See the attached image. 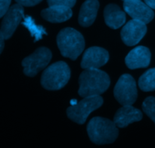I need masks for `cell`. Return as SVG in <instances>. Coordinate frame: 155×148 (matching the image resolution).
Segmentation results:
<instances>
[{
  "label": "cell",
  "instance_id": "cell-13",
  "mask_svg": "<svg viewBox=\"0 0 155 148\" xmlns=\"http://www.w3.org/2000/svg\"><path fill=\"white\" fill-rule=\"evenodd\" d=\"M142 113L139 109L132 105H127L117 111L114 118V122L118 128H124L135 122L141 121Z\"/></svg>",
  "mask_w": 155,
  "mask_h": 148
},
{
  "label": "cell",
  "instance_id": "cell-24",
  "mask_svg": "<svg viewBox=\"0 0 155 148\" xmlns=\"http://www.w3.org/2000/svg\"><path fill=\"white\" fill-rule=\"evenodd\" d=\"M145 2L151 9H155V0H145Z\"/></svg>",
  "mask_w": 155,
  "mask_h": 148
},
{
  "label": "cell",
  "instance_id": "cell-5",
  "mask_svg": "<svg viewBox=\"0 0 155 148\" xmlns=\"http://www.w3.org/2000/svg\"><path fill=\"white\" fill-rule=\"evenodd\" d=\"M103 104L102 97L99 95L83 97L82 100L72 105L67 109V115L72 121L83 124L92 112Z\"/></svg>",
  "mask_w": 155,
  "mask_h": 148
},
{
  "label": "cell",
  "instance_id": "cell-22",
  "mask_svg": "<svg viewBox=\"0 0 155 148\" xmlns=\"http://www.w3.org/2000/svg\"><path fill=\"white\" fill-rule=\"evenodd\" d=\"M17 3L23 6H34L39 4L42 0H15Z\"/></svg>",
  "mask_w": 155,
  "mask_h": 148
},
{
  "label": "cell",
  "instance_id": "cell-12",
  "mask_svg": "<svg viewBox=\"0 0 155 148\" xmlns=\"http://www.w3.org/2000/svg\"><path fill=\"white\" fill-rule=\"evenodd\" d=\"M151 62V52L147 47L140 46L133 49L125 59L126 65L130 69L146 68Z\"/></svg>",
  "mask_w": 155,
  "mask_h": 148
},
{
  "label": "cell",
  "instance_id": "cell-4",
  "mask_svg": "<svg viewBox=\"0 0 155 148\" xmlns=\"http://www.w3.org/2000/svg\"><path fill=\"white\" fill-rule=\"evenodd\" d=\"M71 69L64 62H57L49 65L43 71L41 84L48 91H58L63 88L69 81Z\"/></svg>",
  "mask_w": 155,
  "mask_h": 148
},
{
  "label": "cell",
  "instance_id": "cell-6",
  "mask_svg": "<svg viewBox=\"0 0 155 148\" xmlns=\"http://www.w3.org/2000/svg\"><path fill=\"white\" fill-rule=\"evenodd\" d=\"M114 95L123 106L133 105L138 97L135 79L129 74H123L115 85Z\"/></svg>",
  "mask_w": 155,
  "mask_h": 148
},
{
  "label": "cell",
  "instance_id": "cell-14",
  "mask_svg": "<svg viewBox=\"0 0 155 148\" xmlns=\"http://www.w3.org/2000/svg\"><path fill=\"white\" fill-rule=\"evenodd\" d=\"M42 18L51 23H61L72 17L71 8L62 5H51L41 12Z\"/></svg>",
  "mask_w": 155,
  "mask_h": 148
},
{
  "label": "cell",
  "instance_id": "cell-11",
  "mask_svg": "<svg viewBox=\"0 0 155 148\" xmlns=\"http://www.w3.org/2000/svg\"><path fill=\"white\" fill-rule=\"evenodd\" d=\"M109 60V53L104 49L92 46L86 50L81 62V67L87 68H99Z\"/></svg>",
  "mask_w": 155,
  "mask_h": 148
},
{
  "label": "cell",
  "instance_id": "cell-10",
  "mask_svg": "<svg viewBox=\"0 0 155 148\" xmlns=\"http://www.w3.org/2000/svg\"><path fill=\"white\" fill-rule=\"evenodd\" d=\"M124 9L133 19L145 24L151 22L154 17L152 9L142 0H125Z\"/></svg>",
  "mask_w": 155,
  "mask_h": 148
},
{
  "label": "cell",
  "instance_id": "cell-21",
  "mask_svg": "<svg viewBox=\"0 0 155 148\" xmlns=\"http://www.w3.org/2000/svg\"><path fill=\"white\" fill-rule=\"evenodd\" d=\"M12 0H0V18L5 15L10 8Z\"/></svg>",
  "mask_w": 155,
  "mask_h": 148
},
{
  "label": "cell",
  "instance_id": "cell-17",
  "mask_svg": "<svg viewBox=\"0 0 155 148\" xmlns=\"http://www.w3.org/2000/svg\"><path fill=\"white\" fill-rule=\"evenodd\" d=\"M139 86L142 91H155V68L145 71L139 80Z\"/></svg>",
  "mask_w": 155,
  "mask_h": 148
},
{
  "label": "cell",
  "instance_id": "cell-25",
  "mask_svg": "<svg viewBox=\"0 0 155 148\" xmlns=\"http://www.w3.org/2000/svg\"><path fill=\"white\" fill-rule=\"evenodd\" d=\"M123 1H125V0H123Z\"/></svg>",
  "mask_w": 155,
  "mask_h": 148
},
{
  "label": "cell",
  "instance_id": "cell-18",
  "mask_svg": "<svg viewBox=\"0 0 155 148\" xmlns=\"http://www.w3.org/2000/svg\"><path fill=\"white\" fill-rule=\"evenodd\" d=\"M23 24L28 29L29 31L30 32L32 36L34 37L36 41L40 40L41 38H42L43 35L46 34L45 29L42 27H41V26H39L36 24H35L34 21L30 17L25 18L24 21L23 22Z\"/></svg>",
  "mask_w": 155,
  "mask_h": 148
},
{
  "label": "cell",
  "instance_id": "cell-15",
  "mask_svg": "<svg viewBox=\"0 0 155 148\" xmlns=\"http://www.w3.org/2000/svg\"><path fill=\"white\" fill-rule=\"evenodd\" d=\"M99 2L98 0H86L81 8L79 14V23L85 27H89L93 24L96 18Z\"/></svg>",
  "mask_w": 155,
  "mask_h": 148
},
{
  "label": "cell",
  "instance_id": "cell-19",
  "mask_svg": "<svg viewBox=\"0 0 155 148\" xmlns=\"http://www.w3.org/2000/svg\"><path fill=\"white\" fill-rule=\"evenodd\" d=\"M142 109L144 112L152 120L155 124V98L148 97L142 103Z\"/></svg>",
  "mask_w": 155,
  "mask_h": 148
},
{
  "label": "cell",
  "instance_id": "cell-8",
  "mask_svg": "<svg viewBox=\"0 0 155 148\" xmlns=\"http://www.w3.org/2000/svg\"><path fill=\"white\" fill-rule=\"evenodd\" d=\"M24 16V8L21 5L18 3L9 8L5 15L3 16L0 28L5 39L8 40L12 37Z\"/></svg>",
  "mask_w": 155,
  "mask_h": 148
},
{
  "label": "cell",
  "instance_id": "cell-1",
  "mask_svg": "<svg viewBox=\"0 0 155 148\" xmlns=\"http://www.w3.org/2000/svg\"><path fill=\"white\" fill-rule=\"evenodd\" d=\"M108 74L98 68H87L79 77L78 94L80 97H92L103 94L110 86Z\"/></svg>",
  "mask_w": 155,
  "mask_h": 148
},
{
  "label": "cell",
  "instance_id": "cell-9",
  "mask_svg": "<svg viewBox=\"0 0 155 148\" xmlns=\"http://www.w3.org/2000/svg\"><path fill=\"white\" fill-rule=\"evenodd\" d=\"M147 32L146 24L133 19L127 22L121 30V39L126 45L133 46L141 41Z\"/></svg>",
  "mask_w": 155,
  "mask_h": 148
},
{
  "label": "cell",
  "instance_id": "cell-16",
  "mask_svg": "<svg viewBox=\"0 0 155 148\" xmlns=\"http://www.w3.org/2000/svg\"><path fill=\"white\" fill-rule=\"evenodd\" d=\"M104 21L109 27L117 29L126 22V14L115 4H109L104 11Z\"/></svg>",
  "mask_w": 155,
  "mask_h": 148
},
{
  "label": "cell",
  "instance_id": "cell-3",
  "mask_svg": "<svg viewBox=\"0 0 155 148\" xmlns=\"http://www.w3.org/2000/svg\"><path fill=\"white\" fill-rule=\"evenodd\" d=\"M57 44L62 56L76 60L84 50L85 40L77 30L67 27L58 34Z\"/></svg>",
  "mask_w": 155,
  "mask_h": 148
},
{
  "label": "cell",
  "instance_id": "cell-20",
  "mask_svg": "<svg viewBox=\"0 0 155 148\" xmlns=\"http://www.w3.org/2000/svg\"><path fill=\"white\" fill-rule=\"evenodd\" d=\"M77 0H47L48 5H62L72 8L76 4Z\"/></svg>",
  "mask_w": 155,
  "mask_h": 148
},
{
  "label": "cell",
  "instance_id": "cell-23",
  "mask_svg": "<svg viewBox=\"0 0 155 148\" xmlns=\"http://www.w3.org/2000/svg\"><path fill=\"white\" fill-rule=\"evenodd\" d=\"M5 37L3 36L1 30H0V54L2 53L3 50H4L5 46Z\"/></svg>",
  "mask_w": 155,
  "mask_h": 148
},
{
  "label": "cell",
  "instance_id": "cell-7",
  "mask_svg": "<svg viewBox=\"0 0 155 148\" xmlns=\"http://www.w3.org/2000/svg\"><path fill=\"white\" fill-rule=\"evenodd\" d=\"M51 59V53L48 48H38L34 53L22 61L24 73L29 77H33L48 65Z\"/></svg>",
  "mask_w": 155,
  "mask_h": 148
},
{
  "label": "cell",
  "instance_id": "cell-2",
  "mask_svg": "<svg viewBox=\"0 0 155 148\" xmlns=\"http://www.w3.org/2000/svg\"><path fill=\"white\" fill-rule=\"evenodd\" d=\"M89 138L96 144L113 143L118 137L119 131L114 122L101 117H95L87 126Z\"/></svg>",
  "mask_w": 155,
  "mask_h": 148
}]
</instances>
